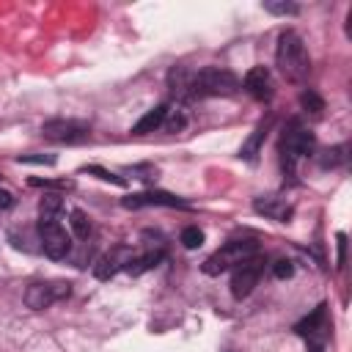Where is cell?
I'll return each instance as SVG.
<instances>
[{
  "label": "cell",
  "mask_w": 352,
  "mask_h": 352,
  "mask_svg": "<svg viewBox=\"0 0 352 352\" xmlns=\"http://www.w3.org/2000/svg\"><path fill=\"white\" fill-rule=\"evenodd\" d=\"M275 63L280 69V74L289 80V82H302L311 72V58H308V50L302 44V38L294 33V30H286L280 33L278 38V50H275Z\"/></svg>",
  "instance_id": "6da1fadb"
},
{
  "label": "cell",
  "mask_w": 352,
  "mask_h": 352,
  "mask_svg": "<svg viewBox=\"0 0 352 352\" xmlns=\"http://www.w3.org/2000/svg\"><path fill=\"white\" fill-rule=\"evenodd\" d=\"M314 132L308 126H302L300 121H292L283 135H280V162H283V170H294L297 160L300 157H308L314 151Z\"/></svg>",
  "instance_id": "7a4b0ae2"
},
{
  "label": "cell",
  "mask_w": 352,
  "mask_h": 352,
  "mask_svg": "<svg viewBox=\"0 0 352 352\" xmlns=\"http://www.w3.org/2000/svg\"><path fill=\"white\" fill-rule=\"evenodd\" d=\"M256 242H250V239H231V242H226L220 250H214L206 261H204V272L206 275H220V272H226V270H231V267H236V264H242L245 258H253L256 256Z\"/></svg>",
  "instance_id": "3957f363"
},
{
  "label": "cell",
  "mask_w": 352,
  "mask_h": 352,
  "mask_svg": "<svg viewBox=\"0 0 352 352\" xmlns=\"http://www.w3.org/2000/svg\"><path fill=\"white\" fill-rule=\"evenodd\" d=\"M190 88L192 96H231L239 91V80L226 69H201Z\"/></svg>",
  "instance_id": "277c9868"
},
{
  "label": "cell",
  "mask_w": 352,
  "mask_h": 352,
  "mask_svg": "<svg viewBox=\"0 0 352 352\" xmlns=\"http://www.w3.org/2000/svg\"><path fill=\"white\" fill-rule=\"evenodd\" d=\"M72 294V283L69 280H36L25 289V302L33 311H44L58 300H66Z\"/></svg>",
  "instance_id": "5b68a950"
},
{
  "label": "cell",
  "mask_w": 352,
  "mask_h": 352,
  "mask_svg": "<svg viewBox=\"0 0 352 352\" xmlns=\"http://www.w3.org/2000/svg\"><path fill=\"white\" fill-rule=\"evenodd\" d=\"M38 242L50 258H63L72 250V236L60 226V220H38Z\"/></svg>",
  "instance_id": "8992f818"
},
{
  "label": "cell",
  "mask_w": 352,
  "mask_h": 352,
  "mask_svg": "<svg viewBox=\"0 0 352 352\" xmlns=\"http://www.w3.org/2000/svg\"><path fill=\"white\" fill-rule=\"evenodd\" d=\"M264 261L258 258V256H253V258H245L242 264H236L234 267V272H231V294L236 297V300H245L253 289H256V283H258V278H261V267Z\"/></svg>",
  "instance_id": "52a82bcc"
},
{
  "label": "cell",
  "mask_w": 352,
  "mask_h": 352,
  "mask_svg": "<svg viewBox=\"0 0 352 352\" xmlns=\"http://www.w3.org/2000/svg\"><path fill=\"white\" fill-rule=\"evenodd\" d=\"M41 135L47 140H55V143H82L88 140L91 129L80 121H66V118H55V121H47L41 126Z\"/></svg>",
  "instance_id": "ba28073f"
},
{
  "label": "cell",
  "mask_w": 352,
  "mask_h": 352,
  "mask_svg": "<svg viewBox=\"0 0 352 352\" xmlns=\"http://www.w3.org/2000/svg\"><path fill=\"white\" fill-rule=\"evenodd\" d=\"M126 209H140V206H179V209H187L190 204L173 192H162V190H151V192H138V195H126L121 201Z\"/></svg>",
  "instance_id": "9c48e42d"
},
{
  "label": "cell",
  "mask_w": 352,
  "mask_h": 352,
  "mask_svg": "<svg viewBox=\"0 0 352 352\" xmlns=\"http://www.w3.org/2000/svg\"><path fill=\"white\" fill-rule=\"evenodd\" d=\"M129 258H132V250L129 248H113L110 253H104L96 264H94V275L99 278V280H110L118 270H124L126 264H129Z\"/></svg>",
  "instance_id": "30bf717a"
},
{
  "label": "cell",
  "mask_w": 352,
  "mask_h": 352,
  "mask_svg": "<svg viewBox=\"0 0 352 352\" xmlns=\"http://www.w3.org/2000/svg\"><path fill=\"white\" fill-rule=\"evenodd\" d=\"M242 88H245L253 99L264 102V99H270V96H272V77H270V72H267L264 66H253V69L245 74Z\"/></svg>",
  "instance_id": "8fae6325"
},
{
  "label": "cell",
  "mask_w": 352,
  "mask_h": 352,
  "mask_svg": "<svg viewBox=\"0 0 352 352\" xmlns=\"http://www.w3.org/2000/svg\"><path fill=\"white\" fill-rule=\"evenodd\" d=\"M253 209L258 214L270 217V220H278V223H286L292 217V212H294L292 204L286 198H278V195H261V198H256L253 201Z\"/></svg>",
  "instance_id": "7c38bea8"
},
{
  "label": "cell",
  "mask_w": 352,
  "mask_h": 352,
  "mask_svg": "<svg viewBox=\"0 0 352 352\" xmlns=\"http://www.w3.org/2000/svg\"><path fill=\"white\" fill-rule=\"evenodd\" d=\"M165 110H168V104H160V107H154V110H148L135 126H132V132L135 135H146V132H154V129H162V121H165Z\"/></svg>",
  "instance_id": "4fadbf2b"
},
{
  "label": "cell",
  "mask_w": 352,
  "mask_h": 352,
  "mask_svg": "<svg viewBox=\"0 0 352 352\" xmlns=\"http://www.w3.org/2000/svg\"><path fill=\"white\" fill-rule=\"evenodd\" d=\"M162 261V250H146L143 256H132L129 258V264L124 267L129 275H143L146 270H151V267H157Z\"/></svg>",
  "instance_id": "5bb4252c"
},
{
  "label": "cell",
  "mask_w": 352,
  "mask_h": 352,
  "mask_svg": "<svg viewBox=\"0 0 352 352\" xmlns=\"http://www.w3.org/2000/svg\"><path fill=\"white\" fill-rule=\"evenodd\" d=\"M267 126H270V124H258V126L253 129V135L242 143V148H239V157H242V160H250V162H253V160L258 157L261 143H264V138H267Z\"/></svg>",
  "instance_id": "9a60e30c"
},
{
  "label": "cell",
  "mask_w": 352,
  "mask_h": 352,
  "mask_svg": "<svg viewBox=\"0 0 352 352\" xmlns=\"http://www.w3.org/2000/svg\"><path fill=\"white\" fill-rule=\"evenodd\" d=\"M294 330H297L300 336H314V333L324 330V302H322V305H316V308H314V314H311V316H305Z\"/></svg>",
  "instance_id": "2e32d148"
},
{
  "label": "cell",
  "mask_w": 352,
  "mask_h": 352,
  "mask_svg": "<svg viewBox=\"0 0 352 352\" xmlns=\"http://www.w3.org/2000/svg\"><path fill=\"white\" fill-rule=\"evenodd\" d=\"M60 209H63L60 195H44L38 204V220H58Z\"/></svg>",
  "instance_id": "e0dca14e"
},
{
  "label": "cell",
  "mask_w": 352,
  "mask_h": 352,
  "mask_svg": "<svg viewBox=\"0 0 352 352\" xmlns=\"http://www.w3.org/2000/svg\"><path fill=\"white\" fill-rule=\"evenodd\" d=\"M69 226H72L74 236L88 239V234H91V217H88L82 209H72V212H69Z\"/></svg>",
  "instance_id": "ac0fdd59"
},
{
  "label": "cell",
  "mask_w": 352,
  "mask_h": 352,
  "mask_svg": "<svg viewBox=\"0 0 352 352\" xmlns=\"http://www.w3.org/2000/svg\"><path fill=\"white\" fill-rule=\"evenodd\" d=\"M184 124H187L184 110H182V107L168 104V110H165V121H162V129H168V132H182V129H184Z\"/></svg>",
  "instance_id": "d6986e66"
},
{
  "label": "cell",
  "mask_w": 352,
  "mask_h": 352,
  "mask_svg": "<svg viewBox=\"0 0 352 352\" xmlns=\"http://www.w3.org/2000/svg\"><path fill=\"white\" fill-rule=\"evenodd\" d=\"M346 146H333V148H327L322 157H319V165L322 168H338V165H344L346 162Z\"/></svg>",
  "instance_id": "ffe728a7"
},
{
  "label": "cell",
  "mask_w": 352,
  "mask_h": 352,
  "mask_svg": "<svg viewBox=\"0 0 352 352\" xmlns=\"http://www.w3.org/2000/svg\"><path fill=\"white\" fill-rule=\"evenodd\" d=\"M300 107H302L305 113H311V116H319V113L324 110V102H322L314 91H302V94H300Z\"/></svg>",
  "instance_id": "44dd1931"
},
{
  "label": "cell",
  "mask_w": 352,
  "mask_h": 352,
  "mask_svg": "<svg viewBox=\"0 0 352 352\" xmlns=\"http://www.w3.org/2000/svg\"><path fill=\"white\" fill-rule=\"evenodd\" d=\"M201 242H204V231H201L198 226H187V228L182 231V245H184L187 250H195Z\"/></svg>",
  "instance_id": "7402d4cb"
},
{
  "label": "cell",
  "mask_w": 352,
  "mask_h": 352,
  "mask_svg": "<svg viewBox=\"0 0 352 352\" xmlns=\"http://www.w3.org/2000/svg\"><path fill=\"white\" fill-rule=\"evenodd\" d=\"M30 184L33 187H44V190H72L74 187V182H69V179H30Z\"/></svg>",
  "instance_id": "603a6c76"
},
{
  "label": "cell",
  "mask_w": 352,
  "mask_h": 352,
  "mask_svg": "<svg viewBox=\"0 0 352 352\" xmlns=\"http://www.w3.org/2000/svg\"><path fill=\"white\" fill-rule=\"evenodd\" d=\"M272 275H275V278H280V280H286V278H292V275H294V264H292L289 258H278V261L272 264Z\"/></svg>",
  "instance_id": "cb8c5ba5"
},
{
  "label": "cell",
  "mask_w": 352,
  "mask_h": 352,
  "mask_svg": "<svg viewBox=\"0 0 352 352\" xmlns=\"http://www.w3.org/2000/svg\"><path fill=\"white\" fill-rule=\"evenodd\" d=\"M85 170H88V173H96L102 182H110V184H118V187L124 184V179H121V176H116V173H110V170H104V168H99V165H88Z\"/></svg>",
  "instance_id": "d4e9b609"
},
{
  "label": "cell",
  "mask_w": 352,
  "mask_h": 352,
  "mask_svg": "<svg viewBox=\"0 0 352 352\" xmlns=\"http://www.w3.org/2000/svg\"><path fill=\"white\" fill-rule=\"evenodd\" d=\"M264 8L270 11V14H297V6L294 3H264Z\"/></svg>",
  "instance_id": "484cf974"
},
{
  "label": "cell",
  "mask_w": 352,
  "mask_h": 352,
  "mask_svg": "<svg viewBox=\"0 0 352 352\" xmlns=\"http://www.w3.org/2000/svg\"><path fill=\"white\" fill-rule=\"evenodd\" d=\"M16 162H33V165H55V157H41V154H36V157H16Z\"/></svg>",
  "instance_id": "4316f807"
},
{
  "label": "cell",
  "mask_w": 352,
  "mask_h": 352,
  "mask_svg": "<svg viewBox=\"0 0 352 352\" xmlns=\"http://www.w3.org/2000/svg\"><path fill=\"white\" fill-rule=\"evenodd\" d=\"M344 253H346V236L338 234V267L344 264Z\"/></svg>",
  "instance_id": "83f0119b"
},
{
  "label": "cell",
  "mask_w": 352,
  "mask_h": 352,
  "mask_svg": "<svg viewBox=\"0 0 352 352\" xmlns=\"http://www.w3.org/2000/svg\"><path fill=\"white\" fill-rule=\"evenodd\" d=\"M14 204V195L8 190H0V209H8Z\"/></svg>",
  "instance_id": "f1b7e54d"
},
{
  "label": "cell",
  "mask_w": 352,
  "mask_h": 352,
  "mask_svg": "<svg viewBox=\"0 0 352 352\" xmlns=\"http://www.w3.org/2000/svg\"><path fill=\"white\" fill-rule=\"evenodd\" d=\"M308 352H322V349H319V346H311V349H308Z\"/></svg>",
  "instance_id": "f546056e"
}]
</instances>
